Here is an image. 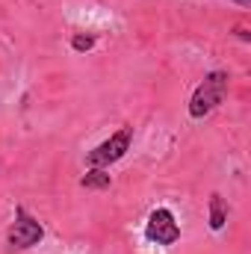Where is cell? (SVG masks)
<instances>
[{"label": "cell", "instance_id": "6da1fadb", "mask_svg": "<svg viewBox=\"0 0 251 254\" xmlns=\"http://www.w3.org/2000/svg\"><path fill=\"white\" fill-rule=\"evenodd\" d=\"M225 98H228V71H210L189 98V116L207 119Z\"/></svg>", "mask_w": 251, "mask_h": 254}, {"label": "cell", "instance_id": "7a4b0ae2", "mask_svg": "<svg viewBox=\"0 0 251 254\" xmlns=\"http://www.w3.org/2000/svg\"><path fill=\"white\" fill-rule=\"evenodd\" d=\"M42 237H45V228L24 210V207H18L15 210V222H12V228H9V237H6V246H9V252H24V249H33V246H39L42 243Z\"/></svg>", "mask_w": 251, "mask_h": 254}, {"label": "cell", "instance_id": "3957f363", "mask_svg": "<svg viewBox=\"0 0 251 254\" xmlns=\"http://www.w3.org/2000/svg\"><path fill=\"white\" fill-rule=\"evenodd\" d=\"M130 142H133V127H122V130L113 133L107 142H101L95 151H89L86 163H89L92 169H104V166H110V163H116V160L125 157L127 148H130Z\"/></svg>", "mask_w": 251, "mask_h": 254}, {"label": "cell", "instance_id": "277c9868", "mask_svg": "<svg viewBox=\"0 0 251 254\" xmlns=\"http://www.w3.org/2000/svg\"><path fill=\"white\" fill-rule=\"evenodd\" d=\"M145 237L148 243H157V246H175L181 240V228L175 222V213L160 207L148 216V225H145Z\"/></svg>", "mask_w": 251, "mask_h": 254}, {"label": "cell", "instance_id": "5b68a950", "mask_svg": "<svg viewBox=\"0 0 251 254\" xmlns=\"http://www.w3.org/2000/svg\"><path fill=\"white\" fill-rule=\"evenodd\" d=\"M225 222H228V210H225L222 195H210V228L213 231H222Z\"/></svg>", "mask_w": 251, "mask_h": 254}, {"label": "cell", "instance_id": "8992f818", "mask_svg": "<svg viewBox=\"0 0 251 254\" xmlns=\"http://www.w3.org/2000/svg\"><path fill=\"white\" fill-rule=\"evenodd\" d=\"M83 187L86 190H110L113 187V178L104 172V169H92L83 175Z\"/></svg>", "mask_w": 251, "mask_h": 254}, {"label": "cell", "instance_id": "52a82bcc", "mask_svg": "<svg viewBox=\"0 0 251 254\" xmlns=\"http://www.w3.org/2000/svg\"><path fill=\"white\" fill-rule=\"evenodd\" d=\"M71 48H74V51H92V48H95V36L74 33V39H71Z\"/></svg>", "mask_w": 251, "mask_h": 254}, {"label": "cell", "instance_id": "ba28073f", "mask_svg": "<svg viewBox=\"0 0 251 254\" xmlns=\"http://www.w3.org/2000/svg\"><path fill=\"white\" fill-rule=\"evenodd\" d=\"M234 33H237V36H240L243 42H251V33H249V30H246V27H237Z\"/></svg>", "mask_w": 251, "mask_h": 254}, {"label": "cell", "instance_id": "9c48e42d", "mask_svg": "<svg viewBox=\"0 0 251 254\" xmlns=\"http://www.w3.org/2000/svg\"><path fill=\"white\" fill-rule=\"evenodd\" d=\"M231 3H240L243 9H249V6H251V0H231Z\"/></svg>", "mask_w": 251, "mask_h": 254}]
</instances>
